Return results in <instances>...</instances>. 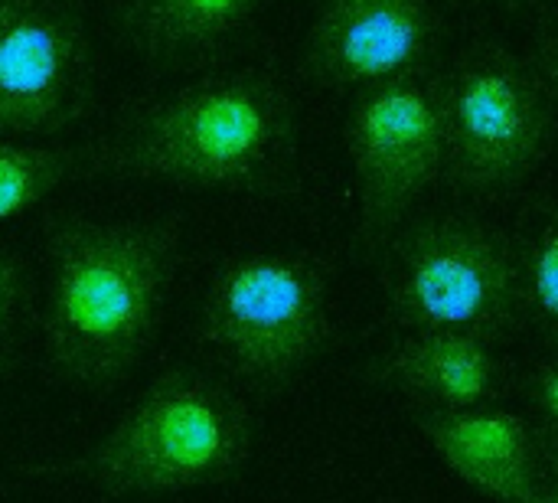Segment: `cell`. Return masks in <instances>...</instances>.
<instances>
[{
  "label": "cell",
  "instance_id": "6da1fadb",
  "mask_svg": "<svg viewBox=\"0 0 558 503\" xmlns=\"http://www.w3.org/2000/svg\"><path fill=\"white\" fill-rule=\"evenodd\" d=\"M79 174L284 196L297 183V115L262 69L216 72L138 102L79 151Z\"/></svg>",
  "mask_w": 558,
  "mask_h": 503
},
{
  "label": "cell",
  "instance_id": "7a4b0ae2",
  "mask_svg": "<svg viewBox=\"0 0 558 503\" xmlns=\"http://www.w3.org/2000/svg\"><path fill=\"white\" fill-rule=\"evenodd\" d=\"M173 223H95L59 216L46 232L43 337L59 376L108 386L147 343L177 265Z\"/></svg>",
  "mask_w": 558,
  "mask_h": 503
},
{
  "label": "cell",
  "instance_id": "3957f363",
  "mask_svg": "<svg viewBox=\"0 0 558 503\" xmlns=\"http://www.w3.org/2000/svg\"><path fill=\"white\" fill-rule=\"evenodd\" d=\"M248 441L252 422L229 389L173 370L76 471L108 494H167L226 481L245 461Z\"/></svg>",
  "mask_w": 558,
  "mask_h": 503
},
{
  "label": "cell",
  "instance_id": "277c9868",
  "mask_svg": "<svg viewBox=\"0 0 558 503\" xmlns=\"http://www.w3.org/2000/svg\"><path fill=\"white\" fill-rule=\"evenodd\" d=\"M386 249L389 314L412 334L451 330L496 343L523 321L519 262L477 219H418Z\"/></svg>",
  "mask_w": 558,
  "mask_h": 503
},
{
  "label": "cell",
  "instance_id": "5b68a950",
  "mask_svg": "<svg viewBox=\"0 0 558 503\" xmlns=\"http://www.w3.org/2000/svg\"><path fill=\"white\" fill-rule=\"evenodd\" d=\"M196 330L242 376L288 383L330 337L327 278L301 255H242L209 281Z\"/></svg>",
  "mask_w": 558,
  "mask_h": 503
},
{
  "label": "cell",
  "instance_id": "8992f818",
  "mask_svg": "<svg viewBox=\"0 0 558 503\" xmlns=\"http://www.w3.org/2000/svg\"><path fill=\"white\" fill-rule=\"evenodd\" d=\"M441 177L464 193H503L529 177L552 134L536 76L496 46H477L438 82Z\"/></svg>",
  "mask_w": 558,
  "mask_h": 503
},
{
  "label": "cell",
  "instance_id": "52a82bcc",
  "mask_svg": "<svg viewBox=\"0 0 558 503\" xmlns=\"http://www.w3.org/2000/svg\"><path fill=\"white\" fill-rule=\"evenodd\" d=\"M346 151L356 174V249L376 255L441 177L444 134L438 85L415 76L366 85L346 115Z\"/></svg>",
  "mask_w": 558,
  "mask_h": 503
},
{
  "label": "cell",
  "instance_id": "ba28073f",
  "mask_svg": "<svg viewBox=\"0 0 558 503\" xmlns=\"http://www.w3.org/2000/svg\"><path fill=\"white\" fill-rule=\"evenodd\" d=\"M95 92L79 0H27L0 30V138L69 131L95 112Z\"/></svg>",
  "mask_w": 558,
  "mask_h": 503
},
{
  "label": "cell",
  "instance_id": "9c48e42d",
  "mask_svg": "<svg viewBox=\"0 0 558 503\" xmlns=\"http://www.w3.org/2000/svg\"><path fill=\"white\" fill-rule=\"evenodd\" d=\"M431 43V0H320L301 43V76L324 89L405 79Z\"/></svg>",
  "mask_w": 558,
  "mask_h": 503
},
{
  "label": "cell",
  "instance_id": "30bf717a",
  "mask_svg": "<svg viewBox=\"0 0 558 503\" xmlns=\"http://www.w3.org/2000/svg\"><path fill=\"white\" fill-rule=\"evenodd\" d=\"M412 419L434 455L457 481L493 503H539L545 477L539 468L536 428L496 406L428 409Z\"/></svg>",
  "mask_w": 558,
  "mask_h": 503
},
{
  "label": "cell",
  "instance_id": "8fae6325",
  "mask_svg": "<svg viewBox=\"0 0 558 503\" xmlns=\"http://www.w3.org/2000/svg\"><path fill=\"white\" fill-rule=\"evenodd\" d=\"M363 379L376 389L405 396L412 406L477 409L500 399L503 363L493 353V343L480 337L418 330L376 353L366 363Z\"/></svg>",
  "mask_w": 558,
  "mask_h": 503
},
{
  "label": "cell",
  "instance_id": "7c38bea8",
  "mask_svg": "<svg viewBox=\"0 0 558 503\" xmlns=\"http://www.w3.org/2000/svg\"><path fill=\"white\" fill-rule=\"evenodd\" d=\"M262 0H118V33L144 63L180 69L213 56Z\"/></svg>",
  "mask_w": 558,
  "mask_h": 503
},
{
  "label": "cell",
  "instance_id": "4fadbf2b",
  "mask_svg": "<svg viewBox=\"0 0 558 503\" xmlns=\"http://www.w3.org/2000/svg\"><path fill=\"white\" fill-rule=\"evenodd\" d=\"M76 174L79 151L72 147H30L0 138V223L33 210Z\"/></svg>",
  "mask_w": 558,
  "mask_h": 503
},
{
  "label": "cell",
  "instance_id": "5bb4252c",
  "mask_svg": "<svg viewBox=\"0 0 558 503\" xmlns=\"http://www.w3.org/2000/svg\"><path fill=\"white\" fill-rule=\"evenodd\" d=\"M519 288H523V311L558 340V219L545 223L519 252Z\"/></svg>",
  "mask_w": 558,
  "mask_h": 503
},
{
  "label": "cell",
  "instance_id": "9a60e30c",
  "mask_svg": "<svg viewBox=\"0 0 558 503\" xmlns=\"http://www.w3.org/2000/svg\"><path fill=\"white\" fill-rule=\"evenodd\" d=\"M23 304H27L23 265L7 249H0V373H7L17 360Z\"/></svg>",
  "mask_w": 558,
  "mask_h": 503
},
{
  "label": "cell",
  "instance_id": "2e32d148",
  "mask_svg": "<svg viewBox=\"0 0 558 503\" xmlns=\"http://www.w3.org/2000/svg\"><path fill=\"white\" fill-rule=\"evenodd\" d=\"M519 389H523L526 406L539 415V428L558 432V357L526 373Z\"/></svg>",
  "mask_w": 558,
  "mask_h": 503
},
{
  "label": "cell",
  "instance_id": "e0dca14e",
  "mask_svg": "<svg viewBox=\"0 0 558 503\" xmlns=\"http://www.w3.org/2000/svg\"><path fill=\"white\" fill-rule=\"evenodd\" d=\"M536 451H539V468L545 481L558 484V432L536 425Z\"/></svg>",
  "mask_w": 558,
  "mask_h": 503
},
{
  "label": "cell",
  "instance_id": "ac0fdd59",
  "mask_svg": "<svg viewBox=\"0 0 558 503\" xmlns=\"http://www.w3.org/2000/svg\"><path fill=\"white\" fill-rule=\"evenodd\" d=\"M539 69H542V76L549 79L552 89L558 92V33L545 40L542 53H539Z\"/></svg>",
  "mask_w": 558,
  "mask_h": 503
},
{
  "label": "cell",
  "instance_id": "d6986e66",
  "mask_svg": "<svg viewBox=\"0 0 558 503\" xmlns=\"http://www.w3.org/2000/svg\"><path fill=\"white\" fill-rule=\"evenodd\" d=\"M23 4H27V0H0V30H4L7 23L17 17V10H20Z\"/></svg>",
  "mask_w": 558,
  "mask_h": 503
},
{
  "label": "cell",
  "instance_id": "ffe728a7",
  "mask_svg": "<svg viewBox=\"0 0 558 503\" xmlns=\"http://www.w3.org/2000/svg\"><path fill=\"white\" fill-rule=\"evenodd\" d=\"M539 503H558V484L545 481V487H542V500H539Z\"/></svg>",
  "mask_w": 558,
  "mask_h": 503
}]
</instances>
